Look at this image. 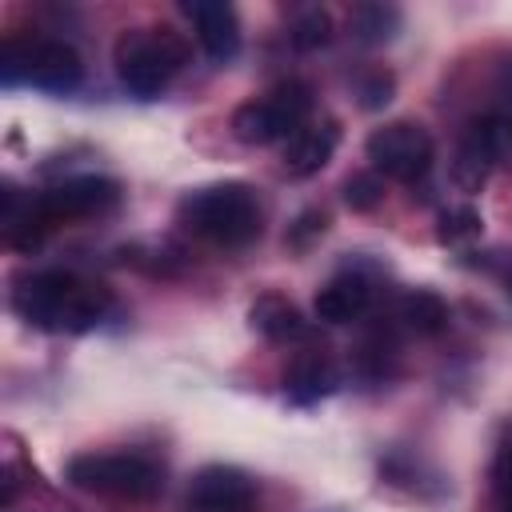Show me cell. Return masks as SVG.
Instances as JSON below:
<instances>
[{
  "instance_id": "obj_1",
  "label": "cell",
  "mask_w": 512,
  "mask_h": 512,
  "mask_svg": "<svg viewBox=\"0 0 512 512\" xmlns=\"http://www.w3.org/2000/svg\"><path fill=\"white\" fill-rule=\"evenodd\" d=\"M116 300L100 280H88L68 268H44L12 284V312L52 336H80L100 328L112 316Z\"/></svg>"
},
{
  "instance_id": "obj_2",
  "label": "cell",
  "mask_w": 512,
  "mask_h": 512,
  "mask_svg": "<svg viewBox=\"0 0 512 512\" xmlns=\"http://www.w3.org/2000/svg\"><path fill=\"white\" fill-rule=\"evenodd\" d=\"M176 224L212 248H248L264 232V208L252 184L216 180L180 196Z\"/></svg>"
},
{
  "instance_id": "obj_3",
  "label": "cell",
  "mask_w": 512,
  "mask_h": 512,
  "mask_svg": "<svg viewBox=\"0 0 512 512\" xmlns=\"http://www.w3.org/2000/svg\"><path fill=\"white\" fill-rule=\"evenodd\" d=\"M116 80L136 100H156L188 64V40L172 24H136L112 48Z\"/></svg>"
},
{
  "instance_id": "obj_4",
  "label": "cell",
  "mask_w": 512,
  "mask_h": 512,
  "mask_svg": "<svg viewBox=\"0 0 512 512\" xmlns=\"http://www.w3.org/2000/svg\"><path fill=\"white\" fill-rule=\"evenodd\" d=\"M0 80L4 88L68 96L84 80V60L60 36H8L0 48Z\"/></svg>"
},
{
  "instance_id": "obj_5",
  "label": "cell",
  "mask_w": 512,
  "mask_h": 512,
  "mask_svg": "<svg viewBox=\"0 0 512 512\" xmlns=\"http://www.w3.org/2000/svg\"><path fill=\"white\" fill-rule=\"evenodd\" d=\"M68 484L124 504H148L164 492V468L148 452H80L64 468Z\"/></svg>"
},
{
  "instance_id": "obj_6",
  "label": "cell",
  "mask_w": 512,
  "mask_h": 512,
  "mask_svg": "<svg viewBox=\"0 0 512 512\" xmlns=\"http://www.w3.org/2000/svg\"><path fill=\"white\" fill-rule=\"evenodd\" d=\"M312 88L304 80H284L252 100H244L236 112H232V136L240 144H276V140H288L292 132H300L308 120H312Z\"/></svg>"
},
{
  "instance_id": "obj_7",
  "label": "cell",
  "mask_w": 512,
  "mask_h": 512,
  "mask_svg": "<svg viewBox=\"0 0 512 512\" xmlns=\"http://www.w3.org/2000/svg\"><path fill=\"white\" fill-rule=\"evenodd\" d=\"M500 168H512V112H484L468 124V132L456 144L452 184L472 196Z\"/></svg>"
},
{
  "instance_id": "obj_8",
  "label": "cell",
  "mask_w": 512,
  "mask_h": 512,
  "mask_svg": "<svg viewBox=\"0 0 512 512\" xmlns=\"http://www.w3.org/2000/svg\"><path fill=\"white\" fill-rule=\"evenodd\" d=\"M364 156L372 160L376 176H388V180H400V184H416V180L428 176V168L436 160V144H432L424 124L388 120V124L372 128V136L364 140Z\"/></svg>"
},
{
  "instance_id": "obj_9",
  "label": "cell",
  "mask_w": 512,
  "mask_h": 512,
  "mask_svg": "<svg viewBox=\"0 0 512 512\" xmlns=\"http://www.w3.org/2000/svg\"><path fill=\"white\" fill-rule=\"evenodd\" d=\"M180 512H256V480L236 464H204L188 480Z\"/></svg>"
},
{
  "instance_id": "obj_10",
  "label": "cell",
  "mask_w": 512,
  "mask_h": 512,
  "mask_svg": "<svg viewBox=\"0 0 512 512\" xmlns=\"http://www.w3.org/2000/svg\"><path fill=\"white\" fill-rule=\"evenodd\" d=\"M340 144V124L336 120H308L300 132H292L280 148V168L288 180H308L316 172L328 168V160L336 156Z\"/></svg>"
},
{
  "instance_id": "obj_11",
  "label": "cell",
  "mask_w": 512,
  "mask_h": 512,
  "mask_svg": "<svg viewBox=\"0 0 512 512\" xmlns=\"http://www.w3.org/2000/svg\"><path fill=\"white\" fill-rule=\"evenodd\" d=\"M180 12L188 16L196 44L212 60L224 64V60H232L240 52V16H236L232 4H220V0H188V4H180Z\"/></svg>"
},
{
  "instance_id": "obj_12",
  "label": "cell",
  "mask_w": 512,
  "mask_h": 512,
  "mask_svg": "<svg viewBox=\"0 0 512 512\" xmlns=\"http://www.w3.org/2000/svg\"><path fill=\"white\" fill-rule=\"evenodd\" d=\"M372 300H376V288H372V280L364 272H336L316 292L312 312L324 324H352V320H360L372 308Z\"/></svg>"
},
{
  "instance_id": "obj_13",
  "label": "cell",
  "mask_w": 512,
  "mask_h": 512,
  "mask_svg": "<svg viewBox=\"0 0 512 512\" xmlns=\"http://www.w3.org/2000/svg\"><path fill=\"white\" fill-rule=\"evenodd\" d=\"M336 384H340V368L332 364V356L324 348L296 352L288 372H284V396L292 404H316L328 392H336Z\"/></svg>"
},
{
  "instance_id": "obj_14",
  "label": "cell",
  "mask_w": 512,
  "mask_h": 512,
  "mask_svg": "<svg viewBox=\"0 0 512 512\" xmlns=\"http://www.w3.org/2000/svg\"><path fill=\"white\" fill-rule=\"evenodd\" d=\"M248 320H252V328H256L264 340H272V344H292V340H304V336H308V320L300 316V308H296L292 300L276 296V292L256 296L252 308H248Z\"/></svg>"
},
{
  "instance_id": "obj_15",
  "label": "cell",
  "mask_w": 512,
  "mask_h": 512,
  "mask_svg": "<svg viewBox=\"0 0 512 512\" xmlns=\"http://www.w3.org/2000/svg\"><path fill=\"white\" fill-rule=\"evenodd\" d=\"M396 320L416 336H436V332L448 328V304L428 288H412V292L400 296Z\"/></svg>"
},
{
  "instance_id": "obj_16",
  "label": "cell",
  "mask_w": 512,
  "mask_h": 512,
  "mask_svg": "<svg viewBox=\"0 0 512 512\" xmlns=\"http://www.w3.org/2000/svg\"><path fill=\"white\" fill-rule=\"evenodd\" d=\"M480 232H484V220L472 204L444 208L440 220H436V240L448 244V248H468L472 240H480Z\"/></svg>"
},
{
  "instance_id": "obj_17",
  "label": "cell",
  "mask_w": 512,
  "mask_h": 512,
  "mask_svg": "<svg viewBox=\"0 0 512 512\" xmlns=\"http://www.w3.org/2000/svg\"><path fill=\"white\" fill-rule=\"evenodd\" d=\"M348 28L360 44H380V40H392V32L400 28V12L388 8V4H360L352 12Z\"/></svg>"
},
{
  "instance_id": "obj_18",
  "label": "cell",
  "mask_w": 512,
  "mask_h": 512,
  "mask_svg": "<svg viewBox=\"0 0 512 512\" xmlns=\"http://www.w3.org/2000/svg\"><path fill=\"white\" fill-rule=\"evenodd\" d=\"M328 40H332V16L324 8H308V12L296 16V24H292V44L296 48H320Z\"/></svg>"
},
{
  "instance_id": "obj_19",
  "label": "cell",
  "mask_w": 512,
  "mask_h": 512,
  "mask_svg": "<svg viewBox=\"0 0 512 512\" xmlns=\"http://www.w3.org/2000/svg\"><path fill=\"white\" fill-rule=\"evenodd\" d=\"M344 200H348L356 212L376 208V204L384 200V184H380V176H376V172H356V176H348V184H344Z\"/></svg>"
},
{
  "instance_id": "obj_20",
  "label": "cell",
  "mask_w": 512,
  "mask_h": 512,
  "mask_svg": "<svg viewBox=\"0 0 512 512\" xmlns=\"http://www.w3.org/2000/svg\"><path fill=\"white\" fill-rule=\"evenodd\" d=\"M492 504L496 512H512V440H504L492 464Z\"/></svg>"
},
{
  "instance_id": "obj_21",
  "label": "cell",
  "mask_w": 512,
  "mask_h": 512,
  "mask_svg": "<svg viewBox=\"0 0 512 512\" xmlns=\"http://www.w3.org/2000/svg\"><path fill=\"white\" fill-rule=\"evenodd\" d=\"M356 92H360V104H364V108H380V104H388V100H392V72L372 68L368 76L356 80Z\"/></svg>"
},
{
  "instance_id": "obj_22",
  "label": "cell",
  "mask_w": 512,
  "mask_h": 512,
  "mask_svg": "<svg viewBox=\"0 0 512 512\" xmlns=\"http://www.w3.org/2000/svg\"><path fill=\"white\" fill-rule=\"evenodd\" d=\"M504 292H508V300H512V268L504 272Z\"/></svg>"
}]
</instances>
